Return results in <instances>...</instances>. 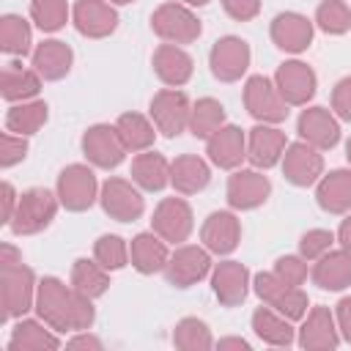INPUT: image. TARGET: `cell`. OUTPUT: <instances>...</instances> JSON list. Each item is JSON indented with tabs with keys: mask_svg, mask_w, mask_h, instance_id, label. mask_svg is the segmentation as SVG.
<instances>
[{
	"mask_svg": "<svg viewBox=\"0 0 351 351\" xmlns=\"http://www.w3.org/2000/svg\"><path fill=\"white\" fill-rule=\"evenodd\" d=\"M55 217V200L47 189H27L19 197V206L11 217V228L14 233H36L41 228L49 225V219Z\"/></svg>",
	"mask_w": 351,
	"mask_h": 351,
	"instance_id": "1",
	"label": "cell"
},
{
	"mask_svg": "<svg viewBox=\"0 0 351 351\" xmlns=\"http://www.w3.org/2000/svg\"><path fill=\"white\" fill-rule=\"evenodd\" d=\"M93 186H96V184H93V173H90L88 167H80V165L63 170V173H60V184H58L60 200L66 203V208H74V211L90 206V200H93Z\"/></svg>",
	"mask_w": 351,
	"mask_h": 351,
	"instance_id": "2",
	"label": "cell"
},
{
	"mask_svg": "<svg viewBox=\"0 0 351 351\" xmlns=\"http://www.w3.org/2000/svg\"><path fill=\"white\" fill-rule=\"evenodd\" d=\"M3 296H5V313H19L27 307V296H30V271L22 266V261L16 263H3Z\"/></svg>",
	"mask_w": 351,
	"mask_h": 351,
	"instance_id": "3",
	"label": "cell"
},
{
	"mask_svg": "<svg viewBox=\"0 0 351 351\" xmlns=\"http://www.w3.org/2000/svg\"><path fill=\"white\" fill-rule=\"evenodd\" d=\"M247 58H250L247 44L239 41V38H222V41H217V47H214V52H211L214 71H217V77H222V80L239 77V74L244 71V66H247Z\"/></svg>",
	"mask_w": 351,
	"mask_h": 351,
	"instance_id": "4",
	"label": "cell"
},
{
	"mask_svg": "<svg viewBox=\"0 0 351 351\" xmlns=\"http://www.w3.org/2000/svg\"><path fill=\"white\" fill-rule=\"evenodd\" d=\"M85 154H88L96 165L112 167V165L121 162L123 145H121V140L112 134V129H107V126H93V129L85 134Z\"/></svg>",
	"mask_w": 351,
	"mask_h": 351,
	"instance_id": "5",
	"label": "cell"
},
{
	"mask_svg": "<svg viewBox=\"0 0 351 351\" xmlns=\"http://www.w3.org/2000/svg\"><path fill=\"white\" fill-rule=\"evenodd\" d=\"M104 208H107V214L118 217L121 222H129L143 211V200L129 184L107 181V186H104Z\"/></svg>",
	"mask_w": 351,
	"mask_h": 351,
	"instance_id": "6",
	"label": "cell"
},
{
	"mask_svg": "<svg viewBox=\"0 0 351 351\" xmlns=\"http://www.w3.org/2000/svg\"><path fill=\"white\" fill-rule=\"evenodd\" d=\"M154 27L167 36V38H178V41H189L200 33V25L192 19V14H186L178 5H165L159 8V14L154 16Z\"/></svg>",
	"mask_w": 351,
	"mask_h": 351,
	"instance_id": "7",
	"label": "cell"
},
{
	"mask_svg": "<svg viewBox=\"0 0 351 351\" xmlns=\"http://www.w3.org/2000/svg\"><path fill=\"white\" fill-rule=\"evenodd\" d=\"M151 112L165 134H178L186 121V99L184 93H159L151 104Z\"/></svg>",
	"mask_w": 351,
	"mask_h": 351,
	"instance_id": "8",
	"label": "cell"
},
{
	"mask_svg": "<svg viewBox=\"0 0 351 351\" xmlns=\"http://www.w3.org/2000/svg\"><path fill=\"white\" fill-rule=\"evenodd\" d=\"M33 63L38 69V74H44L47 80H58L69 71V63H71V49L60 41H44L36 55H33Z\"/></svg>",
	"mask_w": 351,
	"mask_h": 351,
	"instance_id": "9",
	"label": "cell"
},
{
	"mask_svg": "<svg viewBox=\"0 0 351 351\" xmlns=\"http://www.w3.org/2000/svg\"><path fill=\"white\" fill-rule=\"evenodd\" d=\"M247 104H250V112L258 115V118H271V121H280L288 110L277 101L274 90L269 88V82L263 77H255L250 80L247 85Z\"/></svg>",
	"mask_w": 351,
	"mask_h": 351,
	"instance_id": "10",
	"label": "cell"
},
{
	"mask_svg": "<svg viewBox=\"0 0 351 351\" xmlns=\"http://www.w3.org/2000/svg\"><path fill=\"white\" fill-rule=\"evenodd\" d=\"M77 27L88 36H104L115 27V14L99 0H82L77 5Z\"/></svg>",
	"mask_w": 351,
	"mask_h": 351,
	"instance_id": "11",
	"label": "cell"
},
{
	"mask_svg": "<svg viewBox=\"0 0 351 351\" xmlns=\"http://www.w3.org/2000/svg\"><path fill=\"white\" fill-rule=\"evenodd\" d=\"M266 192H269V184L258 173H239L230 181V203L241 208L258 206L261 200H266Z\"/></svg>",
	"mask_w": 351,
	"mask_h": 351,
	"instance_id": "12",
	"label": "cell"
},
{
	"mask_svg": "<svg viewBox=\"0 0 351 351\" xmlns=\"http://www.w3.org/2000/svg\"><path fill=\"white\" fill-rule=\"evenodd\" d=\"M38 93V77L27 69H22V63H5L3 69V96L8 101L16 99H27Z\"/></svg>",
	"mask_w": 351,
	"mask_h": 351,
	"instance_id": "13",
	"label": "cell"
},
{
	"mask_svg": "<svg viewBox=\"0 0 351 351\" xmlns=\"http://www.w3.org/2000/svg\"><path fill=\"white\" fill-rule=\"evenodd\" d=\"M206 269H208V258H206L200 250L186 247V250H181V252L173 258V263H170V282H176V285L184 288L186 282L203 277Z\"/></svg>",
	"mask_w": 351,
	"mask_h": 351,
	"instance_id": "14",
	"label": "cell"
},
{
	"mask_svg": "<svg viewBox=\"0 0 351 351\" xmlns=\"http://www.w3.org/2000/svg\"><path fill=\"white\" fill-rule=\"evenodd\" d=\"M313 85H315V77H313V71L307 66H302V63H285L280 69V88H282V93L291 101H304L313 93Z\"/></svg>",
	"mask_w": 351,
	"mask_h": 351,
	"instance_id": "15",
	"label": "cell"
},
{
	"mask_svg": "<svg viewBox=\"0 0 351 351\" xmlns=\"http://www.w3.org/2000/svg\"><path fill=\"white\" fill-rule=\"evenodd\" d=\"M299 129L304 137H310L313 143L329 148L337 143V123L324 112V110H307L299 121Z\"/></svg>",
	"mask_w": 351,
	"mask_h": 351,
	"instance_id": "16",
	"label": "cell"
},
{
	"mask_svg": "<svg viewBox=\"0 0 351 351\" xmlns=\"http://www.w3.org/2000/svg\"><path fill=\"white\" fill-rule=\"evenodd\" d=\"M321 170V159L304 148V145H293L285 156V173L293 184H310Z\"/></svg>",
	"mask_w": 351,
	"mask_h": 351,
	"instance_id": "17",
	"label": "cell"
},
{
	"mask_svg": "<svg viewBox=\"0 0 351 351\" xmlns=\"http://www.w3.org/2000/svg\"><path fill=\"white\" fill-rule=\"evenodd\" d=\"M156 228L167 239H184L189 230V208L181 200H165L156 211Z\"/></svg>",
	"mask_w": 351,
	"mask_h": 351,
	"instance_id": "18",
	"label": "cell"
},
{
	"mask_svg": "<svg viewBox=\"0 0 351 351\" xmlns=\"http://www.w3.org/2000/svg\"><path fill=\"white\" fill-rule=\"evenodd\" d=\"M274 38L285 49H304L307 41H310V25L302 16H296V14L277 16V22H274Z\"/></svg>",
	"mask_w": 351,
	"mask_h": 351,
	"instance_id": "19",
	"label": "cell"
},
{
	"mask_svg": "<svg viewBox=\"0 0 351 351\" xmlns=\"http://www.w3.org/2000/svg\"><path fill=\"white\" fill-rule=\"evenodd\" d=\"M44 121H47V104L44 101L11 107L8 110V118H5L8 129L11 132H19V134H33Z\"/></svg>",
	"mask_w": 351,
	"mask_h": 351,
	"instance_id": "20",
	"label": "cell"
},
{
	"mask_svg": "<svg viewBox=\"0 0 351 351\" xmlns=\"http://www.w3.org/2000/svg\"><path fill=\"white\" fill-rule=\"evenodd\" d=\"M211 159L222 167H233L241 159V132L239 129H222L211 143H208Z\"/></svg>",
	"mask_w": 351,
	"mask_h": 351,
	"instance_id": "21",
	"label": "cell"
},
{
	"mask_svg": "<svg viewBox=\"0 0 351 351\" xmlns=\"http://www.w3.org/2000/svg\"><path fill=\"white\" fill-rule=\"evenodd\" d=\"M351 203V173H332L321 184V206L329 211H343Z\"/></svg>",
	"mask_w": 351,
	"mask_h": 351,
	"instance_id": "22",
	"label": "cell"
},
{
	"mask_svg": "<svg viewBox=\"0 0 351 351\" xmlns=\"http://www.w3.org/2000/svg\"><path fill=\"white\" fill-rule=\"evenodd\" d=\"M156 71L162 74V80H167V82H184L186 77H189V71H192V63H189V58L181 52V49H173V47H162L159 52H156Z\"/></svg>",
	"mask_w": 351,
	"mask_h": 351,
	"instance_id": "23",
	"label": "cell"
},
{
	"mask_svg": "<svg viewBox=\"0 0 351 351\" xmlns=\"http://www.w3.org/2000/svg\"><path fill=\"white\" fill-rule=\"evenodd\" d=\"M173 181H176L178 189H184V192H195V189H203V186H206V181H208V170H206V165H203L200 159H195V156H184V159H178L176 167H173Z\"/></svg>",
	"mask_w": 351,
	"mask_h": 351,
	"instance_id": "24",
	"label": "cell"
},
{
	"mask_svg": "<svg viewBox=\"0 0 351 351\" xmlns=\"http://www.w3.org/2000/svg\"><path fill=\"white\" fill-rule=\"evenodd\" d=\"M236 236H239V228H236V219L230 214H214L206 225V241L219 252L233 250Z\"/></svg>",
	"mask_w": 351,
	"mask_h": 351,
	"instance_id": "25",
	"label": "cell"
},
{
	"mask_svg": "<svg viewBox=\"0 0 351 351\" xmlns=\"http://www.w3.org/2000/svg\"><path fill=\"white\" fill-rule=\"evenodd\" d=\"M0 41H3V49L11 52V55H25L27 47H30V30L25 25L22 16H3V30H0Z\"/></svg>",
	"mask_w": 351,
	"mask_h": 351,
	"instance_id": "26",
	"label": "cell"
},
{
	"mask_svg": "<svg viewBox=\"0 0 351 351\" xmlns=\"http://www.w3.org/2000/svg\"><path fill=\"white\" fill-rule=\"evenodd\" d=\"M282 148V134L274 129H255L252 132V162L255 165H274Z\"/></svg>",
	"mask_w": 351,
	"mask_h": 351,
	"instance_id": "27",
	"label": "cell"
},
{
	"mask_svg": "<svg viewBox=\"0 0 351 351\" xmlns=\"http://www.w3.org/2000/svg\"><path fill=\"white\" fill-rule=\"evenodd\" d=\"M165 159L156 156V154H143L137 162H134V178L145 186V189H162L165 186Z\"/></svg>",
	"mask_w": 351,
	"mask_h": 351,
	"instance_id": "28",
	"label": "cell"
},
{
	"mask_svg": "<svg viewBox=\"0 0 351 351\" xmlns=\"http://www.w3.org/2000/svg\"><path fill=\"white\" fill-rule=\"evenodd\" d=\"M118 132H121L123 145H129V148H145V145L154 140L151 126H148L140 115H123V118L118 121Z\"/></svg>",
	"mask_w": 351,
	"mask_h": 351,
	"instance_id": "29",
	"label": "cell"
},
{
	"mask_svg": "<svg viewBox=\"0 0 351 351\" xmlns=\"http://www.w3.org/2000/svg\"><path fill=\"white\" fill-rule=\"evenodd\" d=\"M132 250H134V263L140 271H154L165 261V247L151 236H137Z\"/></svg>",
	"mask_w": 351,
	"mask_h": 351,
	"instance_id": "30",
	"label": "cell"
},
{
	"mask_svg": "<svg viewBox=\"0 0 351 351\" xmlns=\"http://www.w3.org/2000/svg\"><path fill=\"white\" fill-rule=\"evenodd\" d=\"M33 19L41 30H58L66 22V3L63 0H33Z\"/></svg>",
	"mask_w": 351,
	"mask_h": 351,
	"instance_id": "31",
	"label": "cell"
},
{
	"mask_svg": "<svg viewBox=\"0 0 351 351\" xmlns=\"http://www.w3.org/2000/svg\"><path fill=\"white\" fill-rule=\"evenodd\" d=\"M348 277H351V263L346 255H332L318 269V280L324 288H340Z\"/></svg>",
	"mask_w": 351,
	"mask_h": 351,
	"instance_id": "32",
	"label": "cell"
},
{
	"mask_svg": "<svg viewBox=\"0 0 351 351\" xmlns=\"http://www.w3.org/2000/svg\"><path fill=\"white\" fill-rule=\"evenodd\" d=\"M219 121H222V107H219L217 101L206 99V101H200V104L195 107L192 129H195V134H197V137H208V134L217 129V123H219Z\"/></svg>",
	"mask_w": 351,
	"mask_h": 351,
	"instance_id": "33",
	"label": "cell"
},
{
	"mask_svg": "<svg viewBox=\"0 0 351 351\" xmlns=\"http://www.w3.org/2000/svg\"><path fill=\"white\" fill-rule=\"evenodd\" d=\"M318 22L324 25V30L340 33V30H346V27L351 25V14L346 11V5H343V3L329 0V3H324V5L318 8Z\"/></svg>",
	"mask_w": 351,
	"mask_h": 351,
	"instance_id": "34",
	"label": "cell"
},
{
	"mask_svg": "<svg viewBox=\"0 0 351 351\" xmlns=\"http://www.w3.org/2000/svg\"><path fill=\"white\" fill-rule=\"evenodd\" d=\"M228 291H233V299L244 296V269L236 263H228L217 271V293L228 296Z\"/></svg>",
	"mask_w": 351,
	"mask_h": 351,
	"instance_id": "35",
	"label": "cell"
},
{
	"mask_svg": "<svg viewBox=\"0 0 351 351\" xmlns=\"http://www.w3.org/2000/svg\"><path fill=\"white\" fill-rule=\"evenodd\" d=\"M74 282L80 285L82 293H101L104 291V277L88 261H77V266H74Z\"/></svg>",
	"mask_w": 351,
	"mask_h": 351,
	"instance_id": "36",
	"label": "cell"
},
{
	"mask_svg": "<svg viewBox=\"0 0 351 351\" xmlns=\"http://www.w3.org/2000/svg\"><path fill=\"white\" fill-rule=\"evenodd\" d=\"M96 255H99V261H101L104 266H112V269L123 266V244H121V239H115V236H101L99 244H96Z\"/></svg>",
	"mask_w": 351,
	"mask_h": 351,
	"instance_id": "37",
	"label": "cell"
},
{
	"mask_svg": "<svg viewBox=\"0 0 351 351\" xmlns=\"http://www.w3.org/2000/svg\"><path fill=\"white\" fill-rule=\"evenodd\" d=\"M25 151H27V145H25L22 137L16 140V137H11V134H3V156H0L3 167H11L14 162L25 159Z\"/></svg>",
	"mask_w": 351,
	"mask_h": 351,
	"instance_id": "38",
	"label": "cell"
},
{
	"mask_svg": "<svg viewBox=\"0 0 351 351\" xmlns=\"http://www.w3.org/2000/svg\"><path fill=\"white\" fill-rule=\"evenodd\" d=\"M332 244V233H324V230H315V233H310V236H304V241H302V250H304V255H318L324 247H329Z\"/></svg>",
	"mask_w": 351,
	"mask_h": 351,
	"instance_id": "39",
	"label": "cell"
},
{
	"mask_svg": "<svg viewBox=\"0 0 351 351\" xmlns=\"http://www.w3.org/2000/svg\"><path fill=\"white\" fill-rule=\"evenodd\" d=\"M225 8L236 16V19H250L258 11V0H225Z\"/></svg>",
	"mask_w": 351,
	"mask_h": 351,
	"instance_id": "40",
	"label": "cell"
},
{
	"mask_svg": "<svg viewBox=\"0 0 351 351\" xmlns=\"http://www.w3.org/2000/svg\"><path fill=\"white\" fill-rule=\"evenodd\" d=\"M335 101H337L340 112H343L346 118H351V80H346V82H340V85H337Z\"/></svg>",
	"mask_w": 351,
	"mask_h": 351,
	"instance_id": "41",
	"label": "cell"
},
{
	"mask_svg": "<svg viewBox=\"0 0 351 351\" xmlns=\"http://www.w3.org/2000/svg\"><path fill=\"white\" fill-rule=\"evenodd\" d=\"M3 203H5V211H3V219H11L14 214H11V208H14V189H11V184H3Z\"/></svg>",
	"mask_w": 351,
	"mask_h": 351,
	"instance_id": "42",
	"label": "cell"
},
{
	"mask_svg": "<svg viewBox=\"0 0 351 351\" xmlns=\"http://www.w3.org/2000/svg\"><path fill=\"white\" fill-rule=\"evenodd\" d=\"M340 236H343V244L351 250V217H348V222L343 225V230H340Z\"/></svg>",
	"mask_w": 351,
	"mask_h": 351,
	"instance_id": "43",
	"label": "cell"
},
{
	"mask_svg": "<svg viewBox=\"0 0 351 351\" xmlns=\"http://www.w3.org/2000/svg\"><path fill=\"white\" fill-rule=\"evenodd\" d=\"M348 159H351V143H348Z\"/></svg>",
	"mask_w": 351,
	"mask_h": 351,
	"instance_id": "44",
	"label": "cell"
},
{
	"mask_svg": "<svg viewBox=\"0 0 351 351\" xmlns=\"http://www.w3.org/2000/svg\"><path fill=\"white\" fill-rule=\"evenodd\" d=\"M189 3H206V0H189Z\"/></svg>",
	"mask_w": 351,
	"mask_h": 351,
	"instance_id": "45",
	"label": "cell"
},
{
	"mask_svg": "<svg viewBox=\"0 0 351 351\" xmlns=\"http://www.w3.org/2000/svg\"><path fill=\"white\" fill-rule=\"evenodd\" d=\"M118 3H129V0H118Z\"/></svg>",
	"mask_w": 351,
	"mask_h": 351,
	"instance_id": "46",
	"label": "cell"
}]
</instances>
